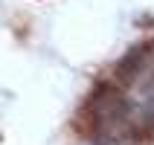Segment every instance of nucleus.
I'll return each mask as SVG.
<instances>
[{
    "instance_id": "nucleus-1",
    "label": "nucleus",
    "mask_w": 154,
    "mask_h": 145,
    "mask_svg": "<svg viewBox=\"0 0 154 145\" xmlns=\"http://www.w3.org/2000/svg\"><path fill=\"white\" fill-rule=\"evenodd\" d=\"M93 107H96V125H99L105 139L119 142L131 134V104L125 102L122 93H116L111 87H102Z\"/></svg>"
},
{
    "instance_id": "nucleus-2",
    "label": "nucleus",
    "mask_w": 154,
    "mask_h": 145,
    "mask_svg": "<svg viewBox=\"0 0 154 145\" xmlns=\"http://www.w3.org/2000/svg\"><path fill=\"white\" fill-rule=\"evenodd\" d=\"M137 113L143 116V119L154 122V78L143 87V93H140V99H137Z\"/></svg>"
}]
</instances>
